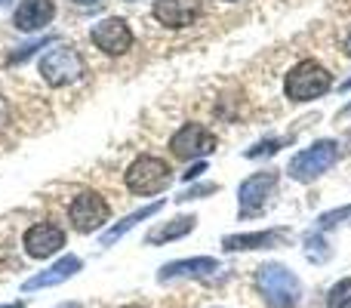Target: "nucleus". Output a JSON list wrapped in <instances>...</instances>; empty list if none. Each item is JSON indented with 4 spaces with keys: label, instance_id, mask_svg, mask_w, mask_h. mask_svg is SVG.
<instances>
[{
    "label": "nucleus",
    "instance_id": "obj_1",
    "mask_svg": "<svg viewBox=\"0 0 351 308\" xmlns=\"http://www.w3.org/2000/svg\"><path fill=\"white\" fill-rule=\"evenodd\" d=\"M256 287H259L262 299L271 308H296L299 296H302V284L299 278L284 268L280 262H265L256 272Z\"/></svg>",
    "mask_w": 351,
    "mask_h": 308
},
{
    "label": "nucleus",
    "instance_id": "obj_2",
    "mask_svg": "<svg viewBox=\"0 0 351 308\" xmlns=\"http://www.w3.org/2000/svg\"><path fill=\"white\" fill-rule=\"evenodd\" d=\"M330 86H333V74H330L321 62L305 59V62H299V65L290 68L284 93L290 102H311V99L324 96Z\"/></svg>",
    "mask_w": 351,
    "mask_h": 308
},
{
    "label": "nucleus",
    "instance_id": "obj_3",
    "mask_svg": "<svg viewBox=\"0 0 351 308\" xmlns=\"http://www.w3.org/2000/svg\"><path fill=\"white\" fill-rule=\"evenodd\" d=\"M170 182H173L170 163L152 154L136 157L127 169V188L133 194H160L170 188Z\"/></svg>",
    "mask_w": 351,
    "mask_h": 308
},
{
    "label": "nucleus",
    "instance_id": "obj_4",
    "mask_svg": "<svg viewBox=\"0 0 351 308\" xmlns=\"http://www.w3.org/2000/svg\"><path fill=\"white\" fill-rule=\"evenodd\" d=\"M339 161V145L333 139H321L315 142L311 148H302L296 157L290 161V179L296 182H315L317 176H324L333 163Z\"/></svg>",
    "mask_w": 351,
    "mask_h": 308
},
{
    "label": "nucleus",
    "instance_id": "obj_5",
    "mask_svg": "<svg viewBox=\"0 0 351 308\" xmlns=\"http://www.w3.org/2000/svg\"><path fill=\"white\" fill-rule=\"evenodd\" d=\"M86 65L74 47H53L40 59V74L49 86H68L77 78H84Z\"/></svg>",
    "mask_w": 351,
    "mask_h": 308
},
{
    "label": "nucleus",
    "instance_id": "obj_6",
    "mask_svg": "<svg viewBox=\"0 0 351 308\" xmlns=\"http://www.w3.org/2000/svg\"><path fill=\"white\" fill-rule=\"evenodd\" d=\"M108 216H111V206L99 191H80L77 198L71 200V206H68V219H71V225L80 235L99 231L108 222Z\"/></svg>",
    "mask_w": 351,
    "mask_h": 308
},
{
    "label": "nucleus",
    "instance_id": "obj_7",
    "mask_svg": "<svg viewBox=\"0 0 351 308\" xmlns=\"http://www.w3.org/2000/svg\"><path fill=\"white\" fill-rule=\"evenodd\" d=\"M278 188V173L274 169H262V173H253L250 179L241 182L237 188V200H241V216H256V213L265 210L268 198Z\"/></svg>",
    "mask_w": 351,
    "mask_h": 308
},
{
    "label": "nucleus",
    "instance_id": "obj_8",
    "mask_svg": "<svg viewBox=\"0 0 351 308\" xmlns=\"http://www.w3.org/2000/svg\"><path fill=\"white\" fill-rule=\"evenodd\" d=\"M170 152L182 161H197L216 152V136L204 127V123H185L179 133H173L170 139Z\"/></svg>",
    "mask_w": 351,
    "mask_h": 308
},
{
    "label": "nucleus",
    "instance_id": "obj_9",
    "mask_svg": "<svg viewBox=\"0 0 351 308\" xmlns=\"http://www.w3.org/2000/svg\"><path fill=\"white\" fill-rule=\"evenodd\" d=\"M90 37H93V43L108 56H123L130 47H133V31H130V25L117 16H108V19H102V22H96L90 31Z\"/></svg>",
    "mask_w": 351,
    "mask_h": 308
},
{
    "label": "nucleus",
    "instance_id": "obj_10",
    "mask_svg": "<svg viewBox=\"0 0 351 308\" xmlns=\"http://www.w3.org/2000/svg\"><path fill=\"white\" fill-rule=\"evenodd\" d=\"M62 247H65V231L56 222H37L25 231V253L31 259H49Z\"/></svg>",
    "mask_w": 351,
    "mask_h": 308
},
{
    "label": "nucleus",
    "instance_id": "obj_11",
    "mask_svg": "<svg viewBox=\"0 0 351 308\" xmlns=\"http://www.w3.org/2000/svg\"><path fill=\"white\" fill-rule=\"evenodd\" d=\"M200 16V0H154V19L167 28H188Z\"/></svg>",
    "mask_w": 351,
    "mask_h": 308
},
{
    "label": "nucleus",
    "instance_id": "obj_12",
    "mask_svg": "<svg viewBox=\"0 0 351 308\" xmlns=\"http://www.w3.org/2000/svg\"><path fill=\"white\" fill-rule=\"evenodd\" d=\"M84 268V262H80V256H62L56 265H49L47 272H40V274H34V278H28L22 284V290L25 293H31V290H47V287H56V284H65L68 278H74V274Z\"/></svg>",
    "mask_w": 351,
    "mask_h": 308
},
{
    "label": "nucleus",
    "instance_id": "obj_13",
    "mask_svg": "<svg viewBox=\"0 0 351 308\" xmlns=\"http://www.w3.org/2000/svg\"><path fill=\"white\" fill-rule=\"evenodd\" d=\"M56 16V3L53 0H22L16 6V16H12V25L19 31H40L53 22Z\"/></svg>",
    "mask_w": 351,
    "mask_h": 308
},
{
    "label": "nucleus",
    "instance_id": "obj_14",
    "mask_svg": "<svg viewBox=\"0 0 351 308\" xmlns=\"http://www.w3.org/2000/svg\"><path fill=\"white\" fill-rule=\"evenodd\" d=\"M290 231L287 228H268V231H250V235H225L222 247L228 253H237V250H268L278 247L280 241H287Z\"/></svg>",
    "mask_w": 351,
    "mask_h": 308
},
{
    "label": "nucleus",
    "instance_id": "obj_15",
    "mask_svg": "<svg viewBox=\"0 0 351 308\" xmlns=\"http://www.w3.org/2000/svg\"><path fill=\"white\" fill-rule=\"evenodd\" d=\"M213 272H219V262L213 256H194V259H179L167 262L158 272V281H176V278H210Z\"/></svg>",
    "mask_w": 351,
    "mask_h": 308
},
{
    "label": "nucleus",
    "instance_id": "obj_16",
    "mask_svg": "<svg viewBox=\"0 0 351 308\" xmlns=\"http://www.w3.org/2000/svg\"><path fill=\"white\" fill-rule=\"evenodd\" d=\"M194 225H197V219H194V216H179V219H170V222H167V225H160V228L148 231V237H145V241H148V244H167V241H179V237L191 235V231H194Z\"/></svg>",
    "mask_w": 351,
    "mask_h": 308
},
{
    "label": "nucleus",
    "instance_id": "obj_17",
    "mask_svg": "<svg viewBox=\"0 0 351 308\" xmlns=\"http://www.w3.org/2000/svg\"><path fill=\"white\" fill-rule=\"evenodd\" d=\"M160 206H164V200H154V204H148V206H142V210H136V213H130V216H123L121 222L114 225V228H108L102 235V247H108V244H114V241H121L123 235H127L130 228H133V225H139L142 219H148V216H154V213L160 210Z\"/></svg>",
    "mask_w": 351,
    "mask_h": 308
},
{
    "label": "nucleus",
    "instance_id": "obj_18",
    "mask_svg": "<svg viewBox=\"0 0 351 308\" xmlns=\"http://www.w3.org/2000/svg\"><path fill=\"white\" fill-rule=\"evenodd\" d=\"M327 308H351V278H346V281H339V284L330 287Z\"/></svg>",
    "mask_w": 351,
    "mask_h": 308
},
{
    "label": "nucleus",
    "instance_id": "obj_19",
    "mask_svg": "<svg viewBox=\"0 0 351 308\" xmlns=\"http://www.w3.org/2000/svg\"><path fill=\"white\" fill-rule=\"evenodd\" d=\"M305 256H308L311 262H327L330 259L327 241H324L321 235H308V237H305Z\"/></svg>",
    "mask_w": 351,
    "mask_h": 308
},
{
    "label": "nucleus",
    "instance_id": "obj_20",
    "mask_svg": "<svg viewBox=\"0 0 351 308\" xmlns=\"http://www.w3.org/2000/svg\"><path fill=\"white\" fill-rule=\"evenodd\" d=\"M348 219H351V204L348 206H339V210L324 213V216L317 219V228L327 231V228H333V225H339V222H348Z\"/></svg>",
    "mask_w": 351,
    "mask_h": 308
},
{
    "label": "nucleus",
    "instance_id": "obj_21",
    "mask_svg": "<svg viewBox=\"0 0 351 308\" xmlns=\"http://www.w3.org/2000/svg\"><path fill=\"white\" fill-rule=\"evenodd\" d=\"M284 145H287V139H265V142H259V145L250 148L247 157H265V154H274V152H280Z\"/></svg>",
    "mask_w": 351,
    "mask_h": 308
},
{
    "label": "nucleus",
    "instance_id": "obj_22",
    "mask_svg": "<svg viewBox=\"0 0 351 308\" xmlns=\"http://www.w3.org/2000/svg\"><path fill=\"white\" fill-rule=\"evenodd\" d=\"M216 191H219L216 182H204V185H194V188H188V191H182L179 200H197V198H204V194H216Z\"/></svg>",
    "mask_w": 351,
    "mask_h": 308
},
{
    "label": "nucleus",
    "instance_id": "obj_23",
    "mask_svg": "<svg viewBox=\"0 0 351 308\" xmlns=\"http://www.w3.org/2000/svg\"><path fill=\"white\" fill-rule=\"evenodd\" d=\"M200 173H206V163H194V167L188 169V173H182V179H185V182H191V179H197Z\"/></svg>",
    "mask_w": 351,
    "mask_h": 308
},
{
    "label": "nucleus",
    "instance_id": "obj_24",
    "mask_svg": "<svg viewBox=\"0 0 351 308\" xmlns=\"http://www.w3.org/2000/svg\"><path fill=\"white\" fill-rule=\"evenodd\" d=\"M74 3H80V6H93V3H99V0H74Z\"/></svg>",
    "mask_w": 351,
    "mask_h": 308
},
{
    "label": "nucleus",
    "instance_id": "obj_25",
    "mask_svg": "<svg viewBox=\"0 0 351 308\" xmlns=\"http://www.w3.org/2000/svg\"><path fill=\"white\" fill-rule=\"evenodd\" d=\"M0 308H25V303H12V305H0Z\"/></svg>",
    "mask_w": 351,
    "mask_h": 308
},
{
    "label": "nucleus",
    "instance_id": "obj_26",
    "mask_svg": "<svg viewBox=\"0 0 351 308\" xmlns=\"http://www.w3.org/2000/svg\"><path fill=\"white\" fill-rule=\"evenodd\" d=\"M59 308H84V305H77V303H65V305H59Z\"/></svg>",
    "mask_w": 351,
    "mask_h": 308
},
{
    "label": "nucleus",
    "instance_id": "obj_27",
    "mask_svg": "<svg viewBox=\"0 0 351 308\" xmlns=\"http://www.w3.org/2000/svg\"><path fill=\"white\" fill-rule=\"evenodd\" d=\"M346 53L351 56V34H348V40H346Z\"/></svg>",
    "mask_w": 351,
    "mask_h": 308
},
{
    "label": "nucleus",
    "instance_id": "obj_28",
    "mask_svg": "<svg viewBox=\"0 0 351 308\" xmlns=\"http://www.w3.org/2000/svg\"><path fill=\"white\" fill-rule=\"evenodd\" d=\"M342 90H351V80H346V84H342Z\"/></svg>",
    "mask_w": 351,
    "mask_h": 308
},
{
    "label": "nucleus",
    "instance_id": "obj_29",
    "mask_svg": "<svg viewBox=\"0 0 351 308\" xmlns=\"http://www.w3.org/2000/svg\"><path fill=\"white\" fill-rule=\"evenodd\" d=\"M121 308H145V305H121Z\"/></svg>",
    "mask_w": 351,
    "mask_h": 308
},
{
    "label": "nucleus",
    "instance_id": "obj_30",
    "mask_svg": "<svg viewBox=\"0 0 351 308\" xmlns=\"http://www.w3.org/2000/svg\"><path fill=\"white\" fill-rule=\"evenodd\" d=\"M225 3H234V0H225Z\"/></svg>",
    "mask_w": 351,
    "mask_h": 308
},
{
    "label": "nucleus",
    "instance_id": "obj_31",
    "mask_svg": "<svg viewBox=\"0 0 351 308\" xmlns=\"http://www.w3.org/2000/svg\"><path fill=\"white\" fill-rule=\"evenodd\" d=\"M3 3H6V0H0V6H3Z\"/></svg>",
    "mask_w": 351,
    "mask_h": 308
}]
</instances>
